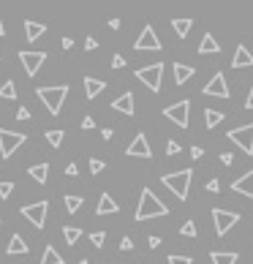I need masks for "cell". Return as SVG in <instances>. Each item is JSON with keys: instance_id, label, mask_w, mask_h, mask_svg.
Here are the masks:
<instances>
[{"instance_id": "6da1fadb", "label": "cell", "mask_w": 253, "mask_h": 264, "mask_svg": "<svg viewBox=\"0 0 253 264\" xmlns=\"http://www.w3.org/2000/svg\"><path fill=\"white\" fill-rule=\"evenodd\" d=\"M164 215H169V207L155 196L150 188H142L139 207H136L134 218H136V221H150V218H164Z\"/></svg>"}, {"instance_id": "7a4b0ae2", "label": "cell", "mask_w": 253, "mask_h": 264, "mask_svg": "<svg viewBox=\"0 0 253 264\" xmlns=\"http://www.w3.org/2000/svg\"><path fill=\"white\" fill-rule=\"evenodd\" d=\"M191 180H193V169H180V172H171V175H164L161 182L174 193L180 202L188 199V188H191Z\"/></svg>"}, {"instance_id": "3957f363", "label": "cell", "mask_w": 253, "mask_h": 264, "mask_svg": "<svg viewBox=\"0 0 253 264\" xmlns=\"http://www.w3.org/2000/svg\"><path fill=\"white\" fill-rule=\"evenodd\" d=\"M36 93H38V98H41V104L47 106V112L57 117V114H60V109H63V101H66V95H68V85H52V88H38Z\"/></svg>"}, {"instance_id": "277c9868", "label": "cell", "mask_w": 253, "mask_h": 264, "mask_svg": "<svg viewBox=\"0 0 253 264\" xmlns=\"http://www.w3.org/2000/svg\"><path fill=\"white\" fill-rule=\"evenodd\" d=\"M237 221H240V212L212 207V226H215V234H218V237H223V234H226V232H229V229H232Z\"/></svg>"}, {"instance_id": "5b68a950", "label": "cell", "mask_w": 253, "mask_h": 264, "mask_svg": "<svg viewBox=\"0 0 253 264\" xmlns=\"http://www.w3.org/2000/svg\"><path fill=\"white\" fill-rule=\"evenodd\" d=\"M226 136H229V142L240 145V150H243L245 156H253V123L240 125V128H232Z\"/></svg>"}, {"instance_id": "8992f818", "label": "cell", "mask_w": 253, "mask_h": 264, "mask_svg": "<svg viewBox=\"0 0 253 264\" xmlns=\"http://www.w3.org/2000/svg\"><path fill=\"white\" fill-rule=\"evenodd\" d=\"M164 117L171 120L174 125H180V128H188V117H191V101L182 98V101H177V104L166 106V109H164Z\"/></svg>"}, {"instance_id": "52a82bcc", "label": "cell", "mask_w": 253, "mask_h": 264, "mask_svg": "<svg viewBox=\"0 0 253 264\" xmlns=\"http://www.w3.org/2000/svg\"><path fill=\"white\" fill-rule=\"evenodd\" d=\"M25 142H27V136L19 134V131H5V128H0V156H3V158H11V156L16 153V147L25 145Z\"/></svg>"}, {"instance_id": "ba28073f", "label": "cell", "mask_w": 253, "mask_h": 264, "mask_svg": "<svg viewBox=\"0 0 253 264\" xmlns=\"http://www.w3.org/2000/svg\"><path fill=\"white\" fill-rule=\"evenodd\" d=\"M161 77H164V63H153V66H145V68L136 71V79H139L142 85H147L153 93L161 90Z\"/></svg>"}, {"instance_id": "9c48e42d", "label": "cell", "mask_w": 253, "mask_h": 264, "mask_svg": "<svg viewBox=\"0 0 253 264\" xmlns=\"http://www.w3.org/2000/svg\"><path fill=\"white\" fill-rule=\"evenodd\" d=\"M25 221H30L36 229H44L47 226V212H49V202H36V204H25L19 210Z\"/></svg>"}, {"instance_id": "30bf717a", "label": "cell", "mask_w": 253, "mask_h": 264, "mask_svg": "<svg viewBox=\"0 0 253 264\" xmlns=\"http://www.w3.org/2000/svg\"><path fill=\"white\" fill-rule=\"evenodd\" d=\"M134 49H136V52H158V49H161V38L155 36V27L153 25H145V30H142L139 38H136Z\"/></svg>"}, {"instance_id": "8fae6325", "label": "cell", "mask_w": 253, "mask_h": 264, "mask_svg": "<svg viewBox=\"0 0 253 264\" xmlns=\"http://www.w3.org/2000/svg\"><path fill=\"white\" fill-rule=\"evenodd\" d=\"M19 60H22V66H25V74H27V77H36L38 68L47 63V52H30V49H22V52H19Z\"/></svg>"}, {"instance_id": "7c38bea8", "label": "cell", "mask_w": 253, "mask_h": 264, "mask_svg": "<svg viewBox=\"0 0 253 264\" xmlns=\"http://www.w3.org/2000/svg\"><path fill=\"white\" fill-rule=\"evenodd\" d=\"M204 95H215V98H232V90H229V85H226L223 71H218L215 77H212L210 82L204 85Z\"/></svg>"}, {"instance_id": "4fadbf2b", "label": "cell", "mask_w": 253, "mask_h": 264, "mask_svg": "<svg viewBox=\"0 0 253 264\" xmlns=\"http://www.w3.org/2000/svg\"><path fill=\"white\" fill-rule=\"evenodd\" d=\"M125 156H128V158H153V150H150V145H147V136L145 134H136L134 142L125 147Z\"/></svg>"}, {"instance_id": "5bb4252c", "label": "cell", "mask_w": 253, "mask_h": 264, "mask_svg": "<svg viewBox=\"0 0 253 264\" xmlns=\"http://www.w3.org/2000/svg\"><path fill=\"white\" fill-rule=\"evenodd\" d=\"M232 191H237V193H243V196L253 199V169L245 172L243 177H237V180L232 182Z\"/></svg>"}, {"instance_id": "9a60e30c", "label": "cell", "mask_w": 253, "mask_h": 264, "mask_svg": "<svg viewBox=\"0 0 253 264\" xmlns=\"http://www.w3.org/2000/svg\"><path fill=\"white\" fill-rule=\"evenodd\" d=\"M106 90V82L103 79H95V77H84V95H87V101L98 98V95Z\"/></svg>"}, {"instance_id": "2e32d148", "label": "cell", "mask_w": 253, "mask_h": 264, "mask_svg": "<svg viewBox=\"0 0 253 264\" xmlns=\"http://www.w3.org/2000/svg\"><path fill=\"white\" fill-rule=\"evenodd\" d=\"M232 68H253V55L248 49L240 44L237 49H234V57H232Z\"/></svg>"}, {"instance_id": "e0dca14e", "label": "cell", "mask_w": 253, "mask_h": 264, "mask_svg": "<svg viewBox=\"0 0 253 264\" xmlns=\"http://www.w3.org/2000/svg\"><path fill=\"white\" fill-rule=\"evenodd\" d=\"M114 112H123V114H134V93H123L120 98L112 101Z\"/></svg>"}, {"instance_id": "ac0fdd59", "label": "cell", "mask_w": 253, "mask_h": 264, "mask_svg": "<svg viewBox=\"0 0 253 264\" xmlns=\"http://www.w3.org/2000/svg\"><path fill=\"white\" fill-rule=\"evenodd\" d=\"M44 33H47V25L33 22V19H25V38H27V41H38Z\"/></svg>"}, {"instance_id": "d6986e66", "label": "cell", "mask_w": 253, "mask_h": 264, "mask_svg": "<svg viewBox=\"0 0 253 264\" xmlns=\"http://www.w3.org/2000/svg\"><path fill=\"white\" fill-rule=\"evenodd\" d=\"M27 175L38 182V185H47L49 180V164H36V166H27Z\"/></svg>"}, {"instance_id": "ffe728a7", "label": "cell", "mask_w": 253, "mask_h": 264, "mask_svg": "<svg viewBox=\"0 0 253 264\" xmlns=\"http://www.w3.org/2000/svg\"><path fill=\"white\" fill-rule=\"evenodd\" d=\"M120 207H117V202H114L109 193H101V199H98V207H95V212L98 215H112V212H117Z\"/></svg>"}, {"instance_id": "44dd1931", "label": "cell", "mask_w": 253, "mask_h": 264, "mask_svg": "<svg viewBox=\"0 0 253 264\" xmlns=\"http://www.w3.org/2000/svg\"><path fill=\"white\" fill-rule=\"evenodd\" d=\"M199 52H202V55H218V52H221V44L215 41V36L204 33V36H202V44H199Z\"/></svg>"}, {"instance_id": "7402d4cb", "label": "cell", "mask_w": 253, "mask_h": 264, "mask_svg": "<svg viewBox=\"0 0 253 264\" xmlns=\"http://www.w3.org/2000/svg\"><path fill=\"white\" fill-rule=\"evenodd\" d=\"M5 254H8V256L27 254V243L19 237V234H11V240H8V248H5Z\"/></svg>"}, {"instance_id": "603a6c76", "label": "cell", "mask_w": 253, "mask_h": 264, "mask_svg": "<svg viewBox=\"0 0 253 264\" xmlns=\"http://www.w3.org/2000/svg\"><path fill=\"white\" fill-rule=\"evenodd\" d=\"M193 74H196V71H193V66H185V63H174V82H177V85H185L188 79L193 77Z\"/></svg>"}, {"instance_id": "cb8c5ba5", "label": "cell", "mask_w": 253, "mask_h": 264, "mask_svg": "<svg viewBox=\"0 0 253 264\" xmlns=\"http://www.w3.org/2000/svg\"><path fill=\"white\" fill-rule=\"evenodd\" d=\"M210 262L212 264H237V254H232V251H210Z\"/></svg>"}, {"instance_id": "d4e9b609", "label": "cell", "mask_w": 253, "mask_h": 264, "mask_svg": "<svg viewBox=\"0 0 253 264\" xmlns=\"http://www.w3.org/2000/svg\"><path fill=\"white\" fill-rule=\"evenodd\" d=\"M171 27H174V33L180 38H185L188 33H191V27H193V19H191V16H188V19H185V16H182V19H171Z\"/></svg>"}, {"instance_id": "484cf974", "label": "cell", "mask_w": 253, "mask_h": 264, "mask_svg": "<svg viewBox=\"0 0 253 264\" xmlns=\"http://www.w3.org/2000/svg\"><path fill=\"white\" fill-rule=\"evenodd\" d=\"M41 264H63V256L57 254V248H55V245H47V248H44Z\"/></svg>"}, {"instance_id": "4316f807", "label": "cell", "mask_w": 253, "mask_h": 264, "mask_svg": "<svg viewBox=\"0 0 253 264\" xmlns=\"http://www.w3.org/2000/svg\"><path fill=\"white\" fill-rule=\"evenodd\" d=\"M79 237H82V229L79 226H63V240H66L68 245H77Z\"/></svg>"}, {"instance_id": "83f0119b", "label": "cell", "mask_w": 253, "mask_h": 264, "mask_svg": "<svg viewBox=\"0 0 253 264\" xmlns=\"http://www.w3.org/2000/svg\"><path fill=\"white\" fill-rule=\"evenodd\" d=\"M221 120H223V112H218V109H204V123H207V128H215Z\"/></svg>"}, {"instance_id": "f1b7e54d", "label": "cell", "mask_w": 253, "mask_h": 264, "mask_svg": "<svg viewBox=\"0 0 253 264\" xmlns=\"http://www.w3.org/2000/svg\"><path fill=\"white\" fill-rule=\"evenodd\" d=\"M0 98H3V101H14L16 98V88H14L11 79H5V82L0 85Z\"/></svg>"}, {"instance_id": "f546056e", "label": "cell", "mask_w": 253, "mask_h": 264, "mask_svg": "<svg viewBox=\"0 0 253 264\" xmlns=\"http://www.w3.org/2000/svg\"><path fill=\"white\" fill-rule=\"evenodd\" d=\"M47 142H49V147H60L63 145V139H66V131H60V128H55V131H47Z\"/></svg>"}, {"instance_id": "4dcf8cb0", "label": "cell", "mask_w": 253, "mask_h": 264, "mask_svg": "<svg viewBox=\"0 0 253 264\" xmlns=\"http://www.w3.org/2000/svg\"><path fill=\"white\" fill-rule=\"evenodd\" d=\"M63 204H66L68 212H79V210H82V196H66V199H63Z\"/></svg>"}, {"instance_id": "1f68e13d", "label": "cell", "mask_w": 253, "mask_h": 264, "mask_svg": "<svg viewBox=\"0 0 253 264\" xmlns=\"http://www.w3.org/2000/svg\"><path fill=\"white\" fill-rule=\"evenodd\" d=\"M180 234H182V237H196V223H193V221H185V223L180 226Z\"/></svg>"}, {"instance_id": "d6a6232c", "label": "cell", "mask_w": 253, "mask_h": 264, "mask_svg": "<svg viewBox=\"0 0 253 264\" xmlns=\"http://www.w3.org/2000/svg\"><path fill=\"white\" fill-rule=\"evenodd\" d=\"M103 169H106V164L101 158H90V175H101Z\"/></svg>"}, {"instance_id": "836d02e7", "label": "cell", "mask_w": 253, "mask_h": 264, "mask_svg": "<svg viewBox=\"0 0 253 264\" xmlns=\"http://www.w3.org/2000/svg\"><path fill=\"white\" fill-rule=\"evenodd\" d=\"M90 243H93L95 248H101V245L106 243V234L103 232H90Z\"/></svg>"}, {"instance_id": "e575fe53", "label": "cell", "mask_w": 253, "mask_h": 264, "mask_svg": "<svg viewBox=\"0 0 253 264\" xmlns=\"http://www.w3.org/2000/svg\"><path fill=\"white\" fill-rule=\"evenodd\" d=\"M169 264H193L191 256H180V254H169Z\"/></svg>"}, {"instance_id": "d590c367", "label": "cell", "mask_w": 253, "mask_h": 264, "mask_svg": "<svg viewBox=\"0 0 253 264\" xmlns=\"http://www.w3.org/2000/svg\"><path fill=\"white\" fill-rule=\"evenodd\" d=\"M11 191H14V182H8V180H0V199H8L11 196Z\"/></svg>"}, {"instance_id": "8d00e7d4", "label": "cell", "mask_w": 253, "mask_h": 264, "mask_svg": "<svg viewBox=\"0 0 253 264\" xmlns=\"http://www.w3.org/2000/svg\"><path fill=\"white\" fill-rule=\"evenodd\" d=\"M180 150H182V147H180V142H174V139H169V142H166V156H177Z\"/></svg>"}, {"instance_id": "74e56055", "label": "cell", "mask_w": 253, "mask_h": 264, "mask_svg": "<svg viewBox=\"0 0 253 264\" xmlns=\"http://www.w3.org/2000/svg\"><path fill=\"white\" fill-rule=\"evenodd\" d=\"M207 191H210V193H218V191H221V182H218V180H207Z\"/></svg>"}, {"instance_id": "f35d334b", "label": "cell", "mask_w": 253, "mask_h": 264, "mask_svg": "<svg viewBox=\"0 0 253 264\" xmlns=\"http://www.w3.org/2000/svg\"><path fill=\"white\" fill-rule=\"evenodd\" d=\"M112 68H125V57L123 55H114L112 57Z\"/></svg>"}, {"instance_id": "ab89813d", "label": "cell", "mask_w": 253, "mask_h": 264, "mask_svg": "<svg viewBox=\"0 0 253 264\" xmlns=\"http://www.w3.org/2000/svg\"><path fill=\"white\" fill-rule=\"evenodd\" d=\"M131 248H134V240H131V237L120 240V251H131Z\"/></svg>"}, {"instance_id": "60d3db41", "label": "cell", "mask_w": 253, "mask_h": 264, "mask_svg": "<svg viewBox=\"0 0 253 264\" xmlns=\"http://www.w3.org/2000/svg\"><path fill=\"white\" fill-rule=\"evenodd\" d=\"M16 120H30V109H27V106H22L19 112H16Z\"/></svg>"}, {"instance_id": "b9f144b4", "label": "cell", "mask_w": 253, "mask_h": 264, "mask_svg": "<svg viewBox=\"0 0 253 264\" xmlns=\"http://www.w3.org/2000/svg\"><path fill=\"white\" fill-rule=\"evenodd\" d=\"M82 128H84V131H93V128H95V120H93V117H84V120H82Z\"/></svg>"}, {"instance_id": "7bdbcfd3", "label": "cell", "mask_w": 253, "mask_h": 264, "mask_svg": "<svg viewBox=\"0 0 253 264\" xmlns=\"http://www.w3.org/2000/svg\"><path fill=\"white\" fill-rule=\"evenodd\" d=\"M66 175H68V177H77V175H79V166H77V164H68V166H66Z\"/></svg>"}, {"instance_id": "ee69618b", "label": "cell", "mask_w": 253, "mask_h": 264, "mask_svg": "<svg viewBox=\"0 0 253 264\" xmlns=\"http://www.w3.org/2000/svg\"><path fill=\"white\" fill-rule=\"evenodd\" d=\"M221 164L232 166V164H234V156H232V153H221Z\"/></svg>"}, {"instance_id": "f6af8a7d", "label": "cell", "mask_w": 253, "mask_h": 264, "mask_svg": "<svg viewBox=\"0 0 253 264\" xmlns=\"http://www.w3.org/2000/svg\"><path fill=\"white\" fill-rule=\"evenodd\" d=\"M95 47H98V41H95V38H84V49H87V52H90V49H95Z\"/></svg>"}, {"instance_id": "bcb514c9", "label": "cell", "mask_w": 253, "mask_h": 264, "mask_svg": "<svg viewBox=\"0 0 253 264\" xmlns=\"http://www.w3.org/2000/svg\"><path fill=\"white\" fill-rule=\"evenodd\" d=\"M202 156H204V150H202V147H191V158H196V161H199Z\"/></svg>"}, {"instance_id": "7dc6e473", "label": "cell", "mask_w": 253, "mask_h": 264, "mask_svg": "<svg viewBox=\"0 0 253 264\" xmlns=\"http://www.w3.org/2000/svg\"><path fill=\"white\" fill-rule=\"evenodd\" d=\"M63 49H74V38H71V36L63 38Z\"/></svg>"}, {"instance_id": "c3c4849f", "label": "cell", "mask_w": 253, "mask_h": 264, "mask_svg": "<svg viewBox=\"0 0 253 264\" xmlns=\"http://www.w3.org/2000/svg\"><path fill=\"white\" fill-rule=\"evenodd\" d=\"M147 243H150V248H158V245H161V237H155V234H153V237L147 240Z\"/></svg>"}, {"instance_id": "681fc988", "label": "cell", "mask_w": 253, "mask_h": 264, "mask_svg": "<svg viewBox=\"0 0 253 264\" xmlns=\"http://www.w3.org/2000/svg\"><path fill=\"white\" fill-rule=\"evenodd\" d=\"M112 134H114V131H112V128H103V131H101V136H103V139H106V142H109V139H112Z\"/></svg>"}, {"instance_id": "f907efd6", "label": "cell", "mask_w": 253, "mask_h": 264, "mask_svg": "<svg viewBox=\"0 0 253 264\" xmlns=\"http://www.w3.org/2000/svg\"><path fill=\"white\" fill-rule=\"evenodd\" d=\"M245 109H253V88H251V93H248V101H245Z\"/></svg>"}, {"instance_id": "816d5d0a", "label": "cell", "mask_w": 253, "mask_h": 264, "mask_svg": "<svg viewBox=\"0 0 253 264\" xmlns=\"http://www.w3.org/2000/svg\"><path fill=\"white\" fill-rule=\"evenodd\" d=\"M0 36H5V27H3V19H0Z\"/></svg>"}, {"instance_id": "f5cc1de1", "label": "cell", "mask_w": 253, "mask_h": 264, "mask_svg": "<svg viewBox=\"0 0 253 264\" xmlns=\"http://www.w3.org/2000/svg\"><path fill=\"white\" fill-rule=\"evenodd\" d=\"M77 264H90V262H87V259H82V262H77Z\"/></svg>"}]
</instances>
